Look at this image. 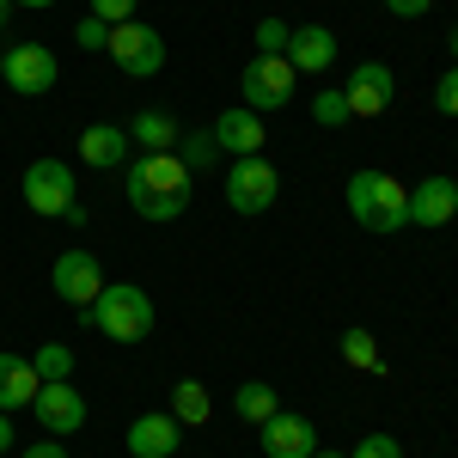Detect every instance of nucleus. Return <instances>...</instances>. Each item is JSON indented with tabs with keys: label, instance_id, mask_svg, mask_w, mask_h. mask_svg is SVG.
<instances>
[{
	"label": "nucleus",
	"instance_id": "1",
	"mask_svg": "<svg viewBox=\"0 0 458 458\" xmlns=\"http://www.w3.org/2000/svg\"><path fill=\"white\" fill-rule=\"evenodd\" d=\"M190 190H196V172L177 153H141L123 172V196H129V208L141 220H177L190 208Z\"/></svg>",
	"mask_w": 458,
	"mask_h": 458
},
{
	"label": "nucleus",
	"instance_id": "2",
	"mask_svg": "<svg viewBox=\"0 0 458 458\" xmlns=\"http://www.w3.org/2000/svg\"><path fill=\"white\" fill-rule=\"evenodd\" d=\"M343 202H349V220L367 233H403L410 226V183H397L391 172H354Z\"/></svg>",
	"mask_w": 458,
	"mask_h": 458
},
{
	"label": "nucleus",
	"instance_id": "3",
	"mask_svg": "<svg viewBox=\"0 0 458 458\" xmlns=\"http://www.w3.org/2000/svg\"><path fill=\"white\" fill-rule=\"evenodd\" d=\"M80 318H86V330H98L110 343H147L153 336V300L135 282H105V293Z\"/></svg>",
	"mask_w": 458,
	"mask_h": 458
},
{
	"label": "nucleus",
	"instance_id": "4",
	"mask_svg": "<svg viewBox=\"0 0 458 458\" xmlns=\"http://www.w3.org/2000/svg\"><path fill=\"white\" fill-rule=\"evenodd\" d=\"M19 190H25V208L43 214V220H62L80 202V183H73L68 159H31L25 177H19Z\"/></svg>",
	"mask_w": 458,
	"mask_h": 458
},
{
	"label": "nucleus",
	"instance_id": "5",
	"mask_svg": "<svg viewBox=\"0 0 458 458\" xmlns=\"http://www.w3.org/2000/svg\"><path fill=\"white\" fill-rule=\"evenodd\" d=\"M276 196H282V177L263 153H245V159L226 165V208L233 214H263L276 208Z\"/></svg>",
	"mask_w": 458,
	"mask_h": 458
},
{
	"label": "nucleus",
	"instance_id": "6",
	"mask_svg": "<svg viewBox=\"0 0 458 458\" xmlns=\"http://www.w3.org/2000/svg\"><path fill=\"white\" fill-rule=\"evenodd\" d=\"M110 62L129 73V80H153V73L165 68V37L141 25V19H129V25H110Z\"/></svg>",
	"mask_w": 458,
	"mask_h": 458
},
{
	"label": "nucleus",
	"instance_id": "7",
	"mask_svg": "<svg viewBox=\"0 0 458 458\" xmlns=\"http://www.w3.org/2000/svg\"><path fill=\"white\" fill-rule=\"evenodd\" d=\"M239 86H245V110L269 116V110L293 105V62L287 55H250Z\"/></svg>",
	"mask_w": 458,
	"mask_h": 458
},
{
	"label": "nucleus",
	"instance_id": "8",
	"mask_svg": "<svg viewBox=\"0 0 458 458\" xmlns=\"http://www.w3.org/2000/svg\"><path fill=\"white\" fill-rule=\"evenodd\" d=\"M31 410H37V428L55 434V440H68V434L86 428V397H80L73 379H43L37 397H31Z\"/></svg>",
	"mask_w": 458,
	"mask_h": 458
},
{
	"label": "nucleus",
	"instance_id": "9",
	"mask_svg": "<svg viewBox=\"0 0 458 458\" xmlns=\"http://www.w3.org/2000/svg\"><path fill=\"white\" fill-rule=\"evenodd\" d=\"M49 287H55V300H68L73 312H86L98 293H105V269H98V257L92 250H62L55 257V269H49Z\"/></svg>",
	"mask_w": 458,
	"mask_h": 458
},
{
	"label": "nucleus",
	"instance_id": "10",
	"mask_svg": "<svg viewBox=\"0 0 458 458\" xmlns=\"http://www.w3.org/2000/svg\"><path fill=\"white\" fill-rule=\"evenodd\" d=\"M19 98H43L55 80H62V62L49 55V43H13L6 49V73H0Z\"/></svg>",
	"mask_w": 458,
	"mask_h": 458
},
{
	"label": "nucleus",
	"instance_id": "11",
	"mask_svg": "<svg viewBox=\"0 0 458 458\" xmlns=\"http://www.w3.org/2000/svg\"><path fill=\"white\" fill-rule=\"evenodd\" d=\"M343 98H349V116H386L391 98H397V80H391L386 62H360L343 80Z\"/></svg>",
	"mask_w": 458,
	"mask_h": 458
},
{
	"label": "nucleus",
	"instance_id": "12",
	"mask_svg": "<svg viewBox=\"0 0 458 458\" xmlns=\"http://www.w3.org/2000/svg\"><path fill=\"white\" fill-rule=\"evenodd\" d=\"M123 446H129V458H172L183 446V422H177L172 410H147V416L129 422Z\"/></svg>",
	"mask_w": 458,
	"mask_h": 458
},
{
	"label": "nucleus",
	"instance_id": "13",
	"mask_svg": "<svg viewBox=\"0 0 458 458\" xmlns=\"http://www.w3.org/2000/svg\"><path fill=\"white\" fill-rule=\"evenodd\" d=\"M453 214H458V177L434 172V177H422V183H410V226L440 233Z\"/></svg>",
	"mask_w": 458,
	"mask_h": 458
},
{
	"label": "nucleus",
	"instance_id": "14",
	"mask_svg": "<svg viewBox=\"0 0 458 458\" xmlns=\"http://www.w3.org/2000/svg\"><path fill=\"white\" fill-rule=\"evenodd\" d=\"M257 440H263L269 458H312L318 453V428L306 416H293V410H276L269 422L257 428Z\"/></svg>",
	"mask_w": 458,
	"mask_h": 458
},
{
	"label": "nucleus",
	"instance_id": "15",
	"mask_svg": "<svg viewBox=\"0 0 458 458\" xmlns=\"http://www.w3.org/2000/svg\"><path fill=\"white\" fill-rule=\"evenodd\" d=\"M214 141H220V153L245 159V153H263L269 129H263V116H257V110L233 105V110H220V116H214Z\"/></svg>",
	"mask_w": 458,
	"mask_h": 458
},
{
	"label": "nucleus",
	"instance_id": "16",
	"mask_svg": "<svg viewBox=\"0 0 458 458\" xmlns=\"http://www.w3.org/2000/svg\"><path fill=\"white\" fill-rule=\"evenodd\" d=\"M287 62H293V73H330L336 68V31L330 25H300L293 43H287Z\"/></svg>",
	"mask_w": 458,
	"mask_h": 458
},
{
	"label": "nucleus",
	"instance_id": "17",
	"mask_svg": "<svg viewBox=\"0 0 458 458\" xmlns=\"http://www.w3.org/2000/svg\"><path fill=\"white\" fill-rule=\"evenodd\" d=\"M129 129H116V123H92L86 135H80V159L92 165V172H110V165H123L129 159Z\"/></svg>",
	"mask_w": 458,
	"mask_h": 458
},
{
	"label": "nucleus",
	"instance_id": "18",
	"mask_svg": "<svg viewBox=\"0 0 458 458\" xmlns=\"http://www.w3.org/2000/svg\"><path fill=\"white\" fill-rule=\"evenodd\" d=\"M37 367L25 360V354H13V349H0V410H31V397H37Z\"/></svg>",
	"mask_w": 458,
	"mask_h": 458
},
{
	"label": "nucleus",
	"instance_id": "19",
	"mask_svg": "<svg viewBox=\"0 0 458 458\" xmlns=\"http://www.w3.org/2000/svg\"><path fill=\"white\" fill-rule=\"evenodd\" d=\"M177 135H183V129H177L172 110H141V116L129 123V141L141 147V153H172Z\"/></svg>",
	"mask_w": 458,
	"mask_h": 458
},
{
	"label": "nucleus",
	"instance_id": "20",
	"mask_svg": "<svg viewBox=\"0 0 458 458\" xmlns=\"http://www.w3.org/2000/svg\"><path fill=\"white\" fill-rule=\"evenodd\" d=\"M233 410H239V422H245V428H263L276 410H282V397H276L269 379H245V386L233 391Z\"/></svg>",
	"mask_w": 458,
	"mask_h": 458
},
{
	"label": "nucleus",
	"instance_id": "21",
	"mask_svg": "<svg viewBox=\"0 0 458 458\" xmlns=\"http://www.w3.org/2000/svg\"><path fill=\"white\" fill-rule=\"evenodd\" d=\"M172 416L183 428H202L214 416V397H208V386H202V379H177L172 386Z\"/></svg>",
	"mask_w": 458,
	"mask_h": 458
},
{
	"label": "nucleus",
	"instance_id": "22",
	"mask_svg": "<svg viewBox=\"0 0 458 458\" xmlns=\"http://www.w3.org/2000/svg\"><path fill=\"white\" fill-rule=\"evenodd\" d=\"M172 153L190 165V172H208V165H220V141H214V129H183Z\"/></svg>",
	"mask_w": 458,
	"mask_h": 458
},
{
	"label": "nucleus",
	"instance_id": "23",
	"mask_svg": "<svg viewBox=\"0 0 458 458\" xmlns=\"http://www.w3.org/2000/svg\"><path fill=\"white\" fill-rule=\"evenodd\" d=\"M343 360L360 367V373H379V343H373V330H343Z\"/></svg>",
	"mask_w": 458,
	"mask_h": 458
},
{
	"label": "nucleus",
	"instance_id": "24",
	"mask_svg": "<svg viewBox=\"0 0 458 458\" xmlns=\"http://www.w3.org/2000/svg\"><path fill=\"white\" fill-rule=\"evenodd\" d=\"M31 367H37V379H68L73 373V349L68 343H43V349L31 354Z\"/></svg>",
	"mask_w": 458,
	"mask_h": 458
},
{
	"label": "nucleus",
	"instance_id": "25",
	"mask_svg": "<svg viewBox=\"0 0 458 458\" xmlns=\"http://www.w3.org/2000/svg\"><path fill=\"white\" fill-rule=\"evenodd\" d=\"M312 123H324V129H343L349 123V98H343V86H324L312 98Z\"/></svg>",
	"mask_w": 458,
	"mask_h": 458
},
{
	"label": "nucleus",
	"instance_id": "26",
	"mask_svg": "<svg viewBox=\"0 0 458 458\" xmlns=\"http://www.w3.org/2000/svg\"><path fill=\"white\" fill-rule=\"evenodd\" d=\"M287 43H293L287 19H257V55H287Z\"/></svg>",
	"mask_w": 458,
	"mask_h": 458
},
{
	"label": "nucleus",
	"instance_id": "27",
	"mask_svg": "<svg viewBox=\"0 0 458 458\" xmlns=\"http://www.w3.org/2000/svg\"><path fill=\"white\" fill-rule=\"evenodd\" d=\"M349 458H403V446H397V434H360Z\"/></svg>",
	"mask_w": 458,
	"mask_h": 458
},
{
	"label": "nucleus",
	"instance_id": "28",
	"mask_svg": "<svg viewBox=\"0 0 458 458\" xmlns=\"http://www.w3.org/2000/svg\"><path fill=\"white\" fill-rule=\"evenodd\" d=\"M434 110H440V116H458V62L440 73V86H434Z\"/></svg>",
	"mask_w": 458,
	"mask_h": 458
},
{
	"label": "nucleus",
	"instance_id": "29",
	"mask_svg": "<svg viewBox=\"0 0 458 458\" xmlns=\"http://www.w3.org/2000/svg\"><path fill=\"white\" fill-rule=\"evenodd\" d=\"M73 43H80V49H105V43H110V25H105V19H92V13H86V19L73 25Z\"/></svg>",
	"mask_w": 458,
	"mask_h": 458
},
{
	"label": "nucleus",
	"instance_id": "30",
	"mask_svg": "<svg viewBox=\"0 0 458 458\" xmlns=\"http://www.w3.org/2000/svg\"><path fill=\"white\" fill-rule=\"evenodd\" d=\"M92 19H105V25H129V19H135V0H92Z\"/></svg>",
	"mask_w": 458,
	"mask_h": 458
},
{
	"label": "nucleus",
	"instance_id": "31",
	"mask_svg": "<svg viewBox=\"0 0 458 458\" xmlns=\"http://www.w3.org/2000/svg\"><path fill=\"white\" fill-rule=\"evenodd\" d=\"M428 6H434V0H386V13H391V19H422Z\"/></svg>",
	"mask_w": 458,
	"mask_h": 458
},
{
	"label": "nucleus",
	"instance_id": "32",
	"mask_svg": "<svg viewBox=\"0 0 458 458\" xmlns=\"http://www.w3.org/2000/svg\"><path fill=\"white\" fill-rule=\"evenodd\" d=\"M25 458H68V446H62V440H55V434H43V440H37V446H25Z\"/></svg>",
	"mask_w": 458,
	"mask_h": 458
},
{
	"label": "nucleus",
	"instance_id": "33",
	"mask_svg": "<svg viewBox=\"0 0 458 458\" xmlns=\"http://www.w3.org/2000/svg\"><path fill=\"white\" fill-rule=\"evenodd\" d=\"M19 446V428H13V410H0V453H13Z\"/></svg>",
	"mask_w": 458,
	"mask_h": 458
},
{
	"label": "nucleus",
	"instance_id": "34",
	"mask_svg": "<svg viewBox=\"0 0 458 458\" xmlns=\"http://www.w3.org/2000/svg\"><path fill=\"white\" fill-rule=\"evenodd\" d=\"M13 6H31V13H49L55 0H13Z\"/></svg>",
	"mask_w": 458,
	"mask_h": 458
},
{
	"label": "nucleus",
	"instance_id": "35",
	"mask_svg": "<svg viewBox=\"0 0 458 458\" xmlns=\"http://www.w3.org/2000/svg\"><path fill=\"white\" fill-rule=\"evenodd\" d=\"M6 19H13V0H0V31H6Z\"/></svg>",
	"mask_w": 458,
	"mask_h": 458
},
{
	"label": "nucleus",
	"instance_id": "36",
	"mask_svg": "<svg viewBox=\"0 0 458 458\" xmlns=\"http://www.w3.org/2000/svg\"><path fill=\"white\" fill-rule=\"evenodd\" d=\"M446 49H453V62H458V25H453V31H446Z\"/></svg>",
	"mask_w": 458,
	"mask_h": 458
},
{
	"label": "nucleus",
	"instance_id": "37",
	"mask_svg": "<svg viewBox=\"0 0 458 458\" xmlns=\"http://www.w3.org/2000/svg\"><path fill=\"white\" fill-rule=\"evenodd\" d=\"M312 458H343V453H324V446H318V453H312Z\"/></svg>",
	"mask_w": 458,
	"mask_h": 458
},
{
	"label": "nucleus",
	"instance_id": "38",
	"mask_svg": "<svg viewBox=\"0 0 458 458\" xmlns=\"http://www.w3.org/2000/svg\"><path fill=\"white\" fill-rule=\"evenodd\" d=\"M0 73H6V55H0Z\"/></svg>",
	"mask_w": 458,
	"mask_h": 458
}]
</instances>
